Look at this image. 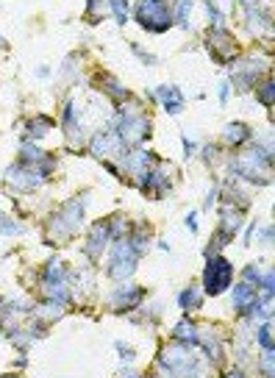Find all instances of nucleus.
Listing matches in <instances>:
<instances>
[{"mask_svg": "<svg viewBox=\"0 0 275 378\" xmlns=\"http://www.w3.org/2000/svg\"><path fill=\"white\" fill-rule=\"evenodd\" d=\"M270 167H273V151H264L261 145L239 153L231 161V173L236 181H250V184H270Z\"/></svg>", "mask_w": 275, "mask_h": 378, "instance_id": "f257e3e1", "label": "nucleus"}, {"mask_svg": "<svg viewBox=\"0 0 275 378\" xmlns=\"http://www.w3.org/2000/svg\"><path fill=\"white\" fill-rule=\"evenodd\" d=\"M111 128L117 131V136H120V142H123V148H134V145H142L145 139H150V117L139 109V106H134L131 111L123 109L114 120H111Z\"/></svg>", "mask_w": 275, "mask_h": 378, "instance_id": "f03ea898", "label": "nucleus"}, {"mask_svg": "<svg viewBox=\"0 0 275 378\" xmlns=\"http://www.w3.org/2000/svg\"><path fill=\"white\" fill-rule=\"evenodd\" d=\"M159 364H161L173 378H198L200 373H203L198 356H192V351H189L186 345H178V342L161 348V353H159Z\"/></svg>", "mask_w": 275, "mask_h": 378, "instance_id": "7ed1b4c3", "label": "nucleus"}, {"mask_svg": "<svg viewBox=\"0 0 275 378\" xmlns=\"http://www.w3.org/2000/svg\"><path fill=\"white\" fill-rule=\"evenodd\" d=\"M84 223V201L81 198H75V201L64 203L53 217H50L48 223V242H64V239H70L75 231L81 228Z\"/></svg>", "mask_w": 275, "mask_h": 378, "instance_id": "20e7f679", "label": "nucleus"}, {"mask_svg": "<svg viewBox=\"0 0 275 378\" xmlns=\"http://www.w3.org/2000/svg\"><path fill=\"white\" fill-rule=\"evenodd\" d=\"M134 17L136 23L145 28V31H153V34H164L167 28L173 26V17H170V9L159 0H145L134 9Z\"/></svg>", "mask_w": 275, "mask_h": 378, "instance_id": "39448f33", "label": "nucleus"}, {"mask_svg": "<svg viewBox=\"0 0 275 378\" xmlns=\"http://www.w3.org/2000/svg\"><path fill=\"white\" fill-rule=\"evenodd\" d=\"M136 259H139V256L131 248L128 237H125V239H117V245L109 253V267H106L109 278H114V281L131 278L134 276V270H136Z\"/></svg>", "mask_w": 275, "mask_h": 378, "instance_id": "423d86ee", "label": "nucleus"}, {"mask_svg": "<svg viewBox=\"0 0 275 378\" xmlns=\"http://www.w3.org/2000/svg\"><path fill=\"white\" fill-rule=\"evenodd\" d=\"M45 173L39 170V167H25V164H11L9 170H6V189L11 192V195H23V192H34L36 186H42L45 184Z\"/></svg>", "mask_w": 275, "mask_h": 378, "instance_id": "0eeeda50", "label": "nucleus"}, {"mask_svg": "<svg viewBox=\"0 0 275 378\" xmlns=\"http://www.w3.org/2000/svg\"><path fill=\"white\" fill-rule=\"evenodd\" d=\"M231 281H234L231 262L223 259V256H211L209 264H206V270H203V289L209 295H220V292H225L231 287Z\"/></svg>", "mask_w": 275, "mask_h": 378, "instance_id": "6e6552de", "label": "nucleus"}, {"mask_svg": "<svg viewBox=\"0 0 275 378\" xmlns=\"http://www.w3.org/2000/svg\"><path fill=\"white\" fill-rule=\"evenodd\" d=\"M89 153L98 156V159H120L123 156V142L117 136V131H98L92 139H89Z\"/></svg>", "mask_w": 275, "mask_h": 378, "instance_id": "1a4fd4ad", "label": "nucleus"}, {"mask_svg": "<svg viewBox=\"0 0 275 378\" xmlns=\"http://www.w3.org/2000/svg\"><path fill=\"white\" fill-rule=\"evenodd\" d=\"M209 48H211V53H214V59H217V61H223V64L234 61V59L239 56V45H236V39H234L225 28H217V31H211V34H209Z\"/></svg>", "mask_w": 275, "mask_h": 378, "instance_id": "9d476101", "label": "nucleus"}, {"mask_svg": "<svg viewBox=\"0 0 275 378\" xmlns=\"http://www.w3.org/2000/svg\"><path fill=\"white\" fill-rule=\"evenodd\" d=\"M261 76H264V61L256 59V56H250V59H245L239 67L231 70V78H234V84L239 86V92H248L250 86H253Z\"/></svg>", "mask_w": 275, "mask_h": 378, "instance_id": "9b49d317", "label": "nucleus"}, {"mask_svg": "<svg viewBox=\"0 0 275 378\" xmlns=\"http://www.w3.org/2000/svg\"><path fill=\"white\" fill-rule=\"evenodd\" d=\"M145 298V289L142 287H117L111 295H109V306L117 309V312H131L136 309Z\"/></svg>", "mask_w": 275, "mask_h": 378, "instance_id": "f8f14e48", "label": "nucleus"}, {"mask_svg": "<svg viewBox=\"0 0 275 378\" xmlns=\"http://www.w3.org/2000/svg\"><path fill=\"white\" fill-rule=\"evenodd\" d=\"M109 239H111V234H109V223L106 220H100L95 226L86 231V245H84V253L89 256V259H100L103 251H106V245H109Z\"/></svg>", "mask_w": 275, "mask_h": 378, "instance_id": "ddd939ff", "label": "nucleus"}, {"mask_svg": "<svg viewBox=\"0 0 275 378\" xmlns=\"http://www.w3.org/2000/svg\"><path fill=\"white\" fill-rule=\"evenodd\" d=\"M120 159H123V164H125V173H131L134 181H139V178L150 170V164L156 161L148 151H128L125 156H120Z\"/></svg>", "mask_w": 275, "mask_h": 378, "instance_id": "4468645a", "label": "nucleus"}, {"mask_svg": "<svg viewBox=\"0 0 275 378\" xmlns=\"http://www.w3.org/2000/svg\"><path fill=\"white\" fill-rule=\"evenodd\" d=\"M198 345L211 362H223V342L214 328H198Z\"/></svg>", "mask_w": 275, "mask_h": 378, "instance_id": "2eb2a0df", "label": "nucleus"}, {"mask_svg": "<svg viewBox=\"0 0 275 378\" xmlns=\"http://www.w3.org/2000/svg\"><path fill=\"white\" fill-rule=\"evenodd\" d=\"M256 306H259V295H256V289L248 287V284H239V287L234 289V309H236L239 314L250 317Z\"/></svg>", "mask_w": 275, "mask_h": 378, "instance_id": "dca6fc26", "label": "nucleus"}, {"mask_svg": "<svg viewBox=\"0 0 275 378\" xmlns=\"http://www.w3.org/2000/svg\"><path fill=\"white\" fill-rule=\"evenodd\" d=\"M153 98L164 103V109H167L170 114H181V111H184V95H181L178 86H159V89L153 92Z\"/></svg>", "mask_w": 275, "mask_h": 378, "instance_id": "f3484780", "label": "nucleus"}, {"mask_svg": "<svg viewBox=\"0 0 275 378\" xmlns=\"http://www.w3.org/2000/svg\"><path fill=\"white\" fill-rule=\"evenodd\" d=\"M239 228H242V209L225 203L223 209H220V231L234 239V234H236Z\"/></svg>", "mask_w": 275, "mask_h": 378, "instance_id": "a211bd4d", "label": "nucleus"}, {"mask_svg": "<svg viewBox=\"0 0 275 378\" xmlns=\"http://www.w3.org/2000/svg\"><path fill=\"white\" fill-rule=\"evenodd\" d=\"M245 9V14H248V28L256 34V36H270V23L264 20V9L261 6H253V3H245L242 6Z\"/></svg>", "mask_w": 275, "mask_h": 378, "instance_id": "6ab92c4d", "label": "nucleus"}, {"mask_svg": "<svg viewBox=\"0 0 275 378\" xmlns=\"http://www.w3.org/2000/svg\"><path fill=\"white\" fill-rule=\"evenodd\" d=\"M173 339L178 345H186V348L198 345V326H195L192 320H181V323L173 328Z\"/></svg>", "mask_w": 275, "mask_h": 378, "instance_id": "aec40b11", "label": "nucleus"}, {"mask_svg": "<svg viewBox=\"0 0 275 378\" xmlns=\"http://www.w3.org/2000/svg\"><path fill=\"white\" fill-rule=\"evenodd\" d=\"M61 126H64V134H67L70 139H78V136H81V117H78V111H75L73 101L64 103V111H61Z\"/></svg>", "mask_w": 275, "mask_h": 378, "instance_id": "412c9836", "label": "nucleus"}, {"mask_svg": "<svg viewBox=\"0 0 275 378\" xmlns=\"http://www.w3.org/2000/svg\"><path fill=\"white\" fill-rule=\"evenodd\" d=\"M223 139L228 142V145H245L250 139V128L245 126V123H228V126L223 128Z\"/></svg>", "mask_w": 275, "mask_h": 378, "instance_id": "4be33fe9", "label": "nucleus"}, {"mask_svg": "<svg viewBox=\"0 0 275 378\" xmlns=\"http://www.w3.org/2000/svg\"><path fill=\"white\" fill-rule=\"evenodd\" d=\"M178 306H181L184 312H198L200 306H203V292H200L198 287H186V289L178 295Z\"/></svg>", "mask_w": 275, "mask_h": 378, "instance_id": "5701e85b", "label": "nucleus"}, {"mask_svg": "<svg viewBox=\"0 0 275 378\" xmlns=\"http://www.w3.org/2000/svg\"><path fill=\"white\" fill-rule=\"evenodd\" d=\"M61 314H64V306H61V303L45 301L36 306V320H39V323H42V320H45V323H53V320H59Z\"/></svg>", "mask_w": 275, "mask_h": 378, "instance_id": "b1692460", "label": "nucleus"}, {"mask_svg": "<svg viewBox=\"0 0 275 378\" xmlns=\"http://www.w3.org/2000/svg\"><path fill=\"white\" fill-rule=\"evenodd\" d=\"M50 128H53V120L39 114V117H34V120L28 123V128H25V131H28V136H31V139H42V136H48Z\"/></svg>", "mask_w": 275, "mask_h": 378, "instance_id": "393cba45", "label": "nucleus"}, {"mask_svg": "<svg viewBox=\"0 0 275 378\" xmlns=\"http://www.w3.org/2000/svg\"><path fill=\"white\" fill-rule=\"evenodd\" d=\"M23 231H25L23 223H17L14 217H9V214L0 212V234H3V237H20Z\"/></svg>", "mask_w": 275, "mask_h": 378, "instance_id": "a878e982", "label": "nucleus"}, {"mask_svg": "<svg viewBox=\"0 0 275 378\" xmlns=\"http://www.w3.org/2000/svg\"><path fill=\"white\" fill-rule=\"evenodd\" d=\"M256 342L264 348V353H273V323H261L256 331Z\"/></svg>", "mask_w": 275, "mask_h": 378, "instance_id": "bb28decb", "label": "nucleus"}, {"mask_svg": "<svg viewBox=\"0 0 275 378\" xmlns=\"http://www.w3.org/2000/svg\"><path fill=\"white\" fill-rule=\"evenodd\" d=\"M192 3H175V9H173V14L170 17H175V23L181 28H189V14H192Z\"/></svg>", "mask_w": 275, "mask_h": 378, "instance_id": "cd10ccee", "label": "nucleus"}, {"mask_svg": "<svg viewBox=\"0 0 275 378\" xmlns=\"http://www.w3.org/2000/svg\"><path fill=\"white\" fill-rule=\"evenodd\" d=\"M261 278H264V273L259 270V264H250V267L242 270V284H248V287H259Z\"/></svg>", "mask_w": 275, "mask_h": 378, "instance_id": "c85d7f7f", "label": "nucleus"}, {"mask_svg": "<svg viewBox=\"0 0 275 378\" xmlns=\"http://www.w3.org/2000/svg\"><path fill=\"white\" fill-rule=\"evenodd\" d=\"M259 101L267 109H273V78H267L264 84H259Z\"/></svg>", "mask_w": 275, "mask_h": 378, "instance_id": "c756f323", "label": "nucleus"}, {"mask_svg": "<svg viewBox=\"0 0 275 378\" xmlns=\"http://www.w3.org/2000/svg\"><path fill=\"white\" fill-rule=\"evenodd\" d=\"M109 6V11H114V17H117V26H125L128 23V6L120 3V0H111V3H106Z\"/></svg>", "mask_w": 275, "mask_h": 378, "instance_id": "7c9ffc66", "label": "nucleus"}, {"mask_svg": "<svg viewBox=\"0 0 275 378\" xmlns=\"http://www.w3.org/2000/svg\"><path fill=\"white\" fill-rule=\"evenodd\" d=\"M106 11H109V6H106V3H86V14H89V20H92V23H100Z\"/></svg>", "mask_w": 275, "mask_h": 378, "instance_id": "2f4dec72", "label": "nucleus"}, {"mask_svg": "<svg viewBox=\"0 0 275 378\" xmlns=\"http://www.w3.org/2000/svg\"><path fill=\"white\" fill-rule=\"evenodd\" d=\"M114 348L120 351V359H123V362H134V356H136V353H134V348H128L125 342H114Z\"/></svg>", "mask_w": 275, "mask_h": 378, "instance_id": "473e14b6", "label": "nucleus"}, {"mask_svg": "<svg viewBox=\"0 0 275 378\" xmlns=\"http://www.w3.org/2000/svg\"><path fill=\"white\" fill-rule=\"evenodd\" d=\"M261 373L267 378H273V353H264L261 356Z\"/></svg>", "mask_w": 275, "mask_h": 378, "instance_id": "72a5a7b5", "label": "nucleus"}, {"mask_svg": "<svg viewBox=\"0 0 275 378\" xmlns=\"http://www.w3.org/2000/svg\"><path fill=\"white\" fill-rule=\"evenodd\" d=\"M131 51L136 53V56H139V59H142L145 64H156V56H150V53H145V51H142V48H139V45H131Z\"/></svg>", "mask_w": 275, "mask_h": 378, "instance_id": "f704fd0d", "label": "nucleus"}, {"mask_svg": "<svg viewBox=\"0 0 275 378\" xmlns=\"http://www.w3.org/2000/svg\"><path fill=\"white\" fill-rule=\"evenodd\" d=\"M186 228H189L192 234L198 231V212H189V214H186Z\"/></svg>", "mask_w": 275, "mask_h": 378, "instance_id": "c9c22d12", "label": "nucleus"}, {"mask_svg": "<svg viewBox=\"0 0 275 378\" xmlns=\"http://www.w3.org/2000/svg\"><path fill=\"white\" fill-rule=\"evenodd\" d=\"M214 159H217V148H214V145H209V148L203 151V161H209V164H211Z\"/></svg>", "mask_w": 275, "mask_h": 378, "instance_id": "e433bc0d", "label": "nucleus"}, {"mask_svg": "<svg viewBox=\"0 0 275 378\" xmlns=\"http://www.w3.org/2000/svg\"><path fill=\"white\" fill-rule=\"evenodd\" d=\"M273 242V226L261 228V245H270Z\"/></svg>", "mask_w": 275, "mask_h": 378, "instance_id": "4c0bfd02", "label": "nucleus"}, {"mask_svg": "<svg viewBox=\"0 0 275 378\" xmlns=\"http://www.w3.org/2000/svg\"><path fill=\"white\" fill-rule=\"evenodd\" d=\"M217 92H220V101H228V84H225V81H223V84H220V89H217Z\"/></svg>", "mask_w": 275, "mask_h": 378, "instance_id": "58836bf2", "label": "nucleus"}, {"mask_svg": "<svg viewBox=\"0 0 275 378\" xmlns=\"http://www.w3.org/2000/svg\"><path fill=\"white\" fill-rule=\"evenodd\" d=\"M120 378H139V376H136L134 370H123V373H120Z\"/></svg>", "mask_w": 275, "mask_h": 378, "instance_id": "ea45409f", "label": "nucleus"}, {"mask_svg": "<svg viewBox=\"0 0 275 378\" xmlns=\"http://www.w3.org/2000/svg\"><path fill=\"white\" fill-rule=\"evenodd\" d=\"M225 378H245V376H242V373H236V370H231V373H228Z\"/></svg>", "mask_w": 275, "mask_h": 378, "instance_id": "a19ab883", "label": "nucleus"}, {"mask_svg": "<svg viewBox=\"0 0 275 378\" xmlns=\"http://www.w3.org/2000/svg\"><path fill=\"white\" fill-rule=\"evenodd\" d=\"M0 48H6V42H3V36H0Z\"/></svg>", "mask_w": 275, "mask_h": 378, "instance_id": "79ce46f5", "label": "nucleus"}, {"mask_svg": "<svg viewBox=\"0 0 275 378\" xmlns=\"http://www.w3.org/2000/svg\"><path fill=\"white\" fill-rule=\"evenodd\" d=\"M3 378H17V376H3Z\"/></svg>", "mask_w": 275, "mask_h": 378, "instance_id": "37998d69", "label": "nucleus"}, {"mask_svg": "<svg viewBox=\"0 0 275 378\" xmlns=\"http://www.w3.org/2000/svg\"><path fill=\"white\" fill-rule=\"evenodd\" d=\"M150 378H159V376H150Z\"/></svg>", "mask_w": 275, "mask_h": 378, "instance_id": "c03bdc74", "label": "nucleus"}]
</instances>
